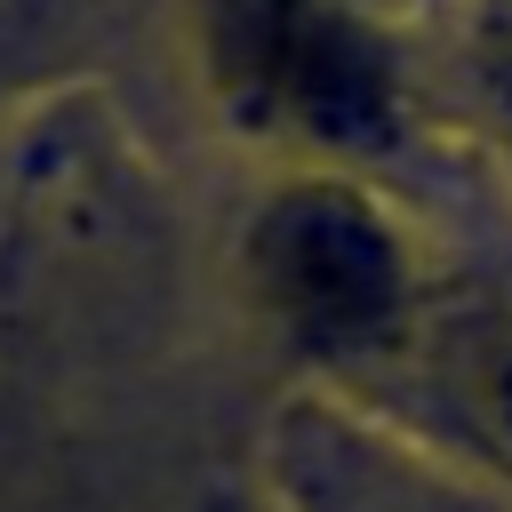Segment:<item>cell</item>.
<instances>
[{"label":"cell","mask_w":512,"mask_h":512,"mask_svg":"<svg viewBox=\"0 0 512 512\" xmlns=\"http://www.w3.org/2000/svg\"><path fill=\"white\" fill-rule=\"evenodd\" d=\"M232 280L304 384H368L424 320L432 272L408 208L360 168H272L240 216Z\"/></svg>","instance_id":"obj_1"},{"label":"cell","mask_w":512,"mask_h":512,"mask_svg":"<svg viewBox=\"0 0 512 512\" xmlns=\"http://www.w3.org/2000/svg\"><path fill=\"white\" fill-rule=\"evenodd\" d=\"M200 80L280 168H376L416 136L400 16L368 0H200Z\"/></svg>","instance_id":"obj_2"},{"label":"cell","mask_w":512,"mask_h":512,"mask_svg":"<svg viewBox=\"0 0 512 512\" xmlns=\"http://www.w3.org/2000/svg\"><path fill=\"white\" fill-rule=\"evenodd\" d=\"M248 496L264 512H512L496 480L336 384H296L272 400Z\"/></svg>","instance_id":"obj_3"},{"label":"cell","mask_w":512,"mask_h":512,"mask_svg":"<svg viewBox=\"0 0 512 512\" xmlns=\"http://www.w3.org/2000/svg\"><path fill=\"white\" fill-rule=\"evenodd\" d=\"M352 400L400 416L480 480L512 496V296H464V304H424L416 336L352 384Z\"/></svg>","instance_id":"obj_4"},{"label":"cell","mask_w":512,"mask_h":512,"mask_svg":"<svg viewBox=\"0 0 512 512\" xmlns=\"http://www.w3.org/2000/svg\"><path fill=\"white\" fill-rule=\"evenodd\" d=\"M464 104L472 136L512 176V0H472L464 16Z\"/></svg>","instance_id":"obj_5"},{"label":"cell","mask_w":512,"mask_h":512,"mask_svg":"<svg viewBox=\"0 0 512 512\" xmlns=\"http://www.w3.org/2000/svg\"><path fill=\"white\" fill-rule=\"evenodd\" d=\"M248 512H264V504H256V496H248Z\"/></svg>","instance_id":"obj_6"}]
</instances>
